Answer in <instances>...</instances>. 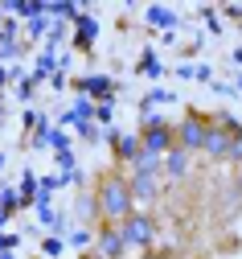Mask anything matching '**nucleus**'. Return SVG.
<instances>
[{"instance_id":"4468645a","label":"nucleus","mask_w":242,"mask_h":259,"mask_svg":"<svg viewBox=\"0 0 242 259\" xmlns=\"http://www.w3.org/2000/svg\"><path fill=\"white\" fill-rule=\"evenodd\" d=\"M5 13L21 17V21H33V17H41V13H45V5H41V0H9Z\"/></svg>"},{"instance_id":"20e7f679","label":"nucleus","mask_w":242,"mask_h":259,"mask_svg":"<svg viewBox=\"0 0 242 259\" xmlns=\"http://www.w3.org/2000/svg\"><path fill=\"white\" fill-rule=\"evenodd\" d=\"M205 123H210V115H201V111H189L177 127H172V144L185 148L189 156L201 152V140H205Z\"/></svg>"},{"instance_id":"7ed1b4c3","label":"nucleus","mask_w":242,"mask_h":259,"mask_svg":"<svg viewBox=\"0 0 242 259\" xmlns=\"http://www.w3.org/2000/svg\"><path fill=\"white\" fill-rule=\"evenodd\" d=\"M135 136H140V148H144V152H152V156H164L168 148H177V144H172V123H168V119H160V115L144 119Z\"/></svg>"},{"instance_id":"9d476101","label":"nucleus","mask_w":242,"mask_h":259,"mask_svg":"<svg viewBox=\"0 0 242 259\" xmlns=\"http://www.w3.org/2000/svg\"><path fill=\"white\" fill-rule=\"evenodd\" d=\"M189 169H193V160H189L185 148H168V152L160 156V177H168V181H185Z\"/></svg>"},{"instance_id":"a211bd4d","label":"nucleus","mask_w":242,"mask_h":259,"mask_svg":"<svg viewBox=\"0 0 242 259\" xmlns=\"http://www.w3.org/2000/svg\"><path fill=\"white\" fill-rule=\"evenodd\" d=\"M74 214H78V226H86V222L99 214V206H94V193H78V202H74Z\"/></svg>"},{"instance_id":"bb28decb","label":"nucleus","mask_w":242,"mask_h":259,"mask_svg":"<svg viewBox=\"0 0 242 259\" xmlns=\"http://www.w3.org/2000/svg\"><path fill=\"white\" fill-rule=\"evenodd\" d=\"M54 160H58V173H74V169H78V160H74V148H66V152H54Z\"/></svg>"},{"instance_id":"1a4fd4ad","label":"nucleus","mask_w":242,"mask_h":259,"mask_svg":"<svg viewBox=\"0 0 242 259\" xmlns=\"http://www.w3.org/2000/svg\"><path fill=\"white\" fill-rule=\"evenodd\" d=\"M226 148H230V132L210 115V123H205V140H201V152L210 160H226Z\"/></svg>"},{"instance_id":"4be33fe9","label":"nucleus","mask_w":242,"mask_h":259,"mask_svg":"<svg viewBox=\"0 0 242 259\" xmlns=\"http://www.w3.org/2000/svg\"><path fill=\"white\" fill-rule=\"evenodd\" d=\"M13 91H17V99H21V103H29L33 95H37V78H33V74H25L21 82H13Z\"/></svg>"},{"instance_id":"dca6fc26","label":"nucleus","mask_w":242,"mask_h":259,"mask_svg":"<svg viewBox=\"0 0 242 259\" xmlns=\"http://www.w3.org/2000/svg\"><path fill=\"white\" fill-rule=\"evenodd\" d=\"M127 169H131V173H152V177H160V156H152V152L140 148V156H135Z\"/></svg>"},{"instance_id":"423d86ee","label":"nucleus","mask_w":242,"mask_h":259,"mask_svg":"<svg viewBox=\"0 0 242 259\" xmlns=\"http://www.w3.org/2000/svg\"><path fill=\"white\" fill-rule=\"evenodd\" d=\"M127 193H131V206H135V210H148V206L160 198V177H152V173H131V177H127Z\"/></svg>"},{"instance_id":"39448f33","label":"nucleus","mask_w":242,"mask_h":259,"mask_svg":"<svg viewBox=\"0 0 242 259\" xmlns=\"http://www.w3.org/2000/svg\"><path fill=\"white\" fill-rule=\"evenodd\" d=\"M74 91L86 95L90 103H115L119 82H115L111 74H82V78H74Z\"/></svg>"},{"instance_id":"cd10ccee","label":"nucleus","mask_w":242,"mask_h":259,"mask_svg":"<svg viewBox=\"0 0 242 259\" xmlns=\"http://www.w3.org/2000/svg\"><path fill=\"white\" fill-rule=\"evenodd\" d=\"M66 243L70 247H90V231L86 226H74V231H66Z\"/></svg>"},{"instance_id":"ea45409f","label":"nucleus","mask_w":242,"mask_h":259,"mask_svg":"<svg viewBox=\"0 0 242 259\" xmlns=\"http://www.w3.org/2000/svg\"><path fill=\"white\" fill-rule=\"evenodd\" d=\"M0 119H5V99H0Z\"/></svg>"},{"instance_id":"f704fd0d","label":"nucleus","mask_w":242,"mask_h":259,"mask_svg":"<svg viewBox=\"0 0 242 259\" xmlns=\"http://www.w3.org/2000/svg\"><path fill=\"white\" fill-rule=\"evenodd\" d=\"M214 91L222 95V99H230V95H234V87H230V82H222V78H214Z\"/></svg>"},{"instance_id":"0eeeda50","label":"nucleus","mask_w":242,"mask_h":259,"mask_svg":"<svg viewBox=\"0 0 242 259\" xmlns=\"http://www.w3.org/2000/svg\"><path fill=\"white\" fill-rule=\"evenodd\" d=\"M94 255L99 259H123L127 255V243L119 235V226H99L94 231Z\"/></svg>"},{"instance_id":"412c9836","label":"nucleus","mask_w":242,"mask_h":259,"mask_svg":"<svg viewBox=\"0 0 242 259\" xmlns=\"http://www.w3.org/2000/svg\"><path fill=\"white\" fill-rule=\"evenodd\" d=\"M140 74H144V78H160V74H164L160 58H156L152 50H144V58H140Z\"/></svg>"},{"instance_id":"a19ab883","label":"nucleus","mask_w":242,"mask_h":259,"mask_svg":"<svg viewBox=\"0 0 242 259\" xmlns=\"http://www.w3.org/2000/svg\"><path fill=\"white\" fill-rule=\"evenodd\" d=\"M0 169H5V152H0Z\"/></svg>"},{"instance_id":"72a5a7b5","label":"nucleus","mask_w":242,"mask_h":259,"mask_svg":"<svg viewBox=\"0 0 242 259\" xmlns=\"http://www.w3.org/2000/svg\"><path fill=\"white\" fill-rule=\"evenodd\" d=\"M50 87H54V91H66V87H70V78H66V70H58V74L50 78Z\"/></svg>"},{"instance_id":"ddd939ff","label":"nucleus","mask_w":242,"mask_h":259,"mask_svg":"<svg viewBox=\"0 0 242 259\" xmlns=\"http://www.w3.org/2000/svg\"><path fill=\"white\" fill-rule=\"evenodd\" d=\"M144 17H148V25H156V29H164V33H172V29L181 25V17L172 13V9H164V5H152V9L144 13Z\"/></svg>"},{"instance_id":"aec40b11","label":"nucleus","mask_w":242,"mask_h":259,"mask_svg":"<svg viewBox=\"0 0 242 259\" xmlns=\"http://www.w3.org/2000/svg\"><path fill=\"white\" fill-rule=\"evenodd\" d=\"M62 251H66V239L62 235H45L41 239V259H62Z\"/></svg>"},{"instance_id":"6ab92c4d","label":"nucleus","mask_w":242,"mask_h":259,"mask_svg":"<svg viewBox=\"0 0 242 259\" xmlns=\"http://www.w3.org/2000/svg\"><path fill=\"white\" fill-rule=\"evenodd\" d=\"M74 136L86 140V144H99V140H103V127H99L94 119H78V123H74Z\"/></svg>"},{"instance_id":"f8f14e48","label":"nucleus","mask_w":242,"mask_h":259,"mask_svg":"<svg viewBox=\"0 0 242 259\" xmlns=\"http://www.w3.org/2000/svg\"><path fill=\"white\" fill-rule=\"evenodd\" d=\"M33 202H37V173L25 169V173H21V181H17V206H21V210H29Z\"/></svg>"},{"instance_id":"6e6552de","label":"nucleus","mask_w":242,"mask_h":259,"mask_svg":"<svg viewBox=\"0 0 242 259\" xmlns=\"http://www.w3.org/2000/svg\"><path fill=\"white\" fill-rule=\"evenodd\" d=\"M21 54H25V46H21V21L5 17V21H0V62H13Z\"/></svg>"},{"instance_id":"393cba45","label":"nucleus","mask_w":242,"mask_h":259,"mask_svg":"<svg viewBox=\"0 0 242 259\" xmlns=\"http://www.w3.org/2000/svg\"><path fill=\"white\" fill-rule=\"evenodd\" d=\"M226 160H230V165H238V169H242V127H238V132L230 136V148H226Z\"/></svg>"},{"instance_id":"e433bc0d","label":"nucleus","mask_w":242,"mask_h":259,"mask_svg":"<svg viewBox=\"0 0 242 259\" xmlns=\"http://www.w3.org/2000/svg\"><path fill=\"white\" fill-rule=\"evenodd\" d=\"M234 62H238V66H242V46H238V50H234Z\"/></svg>"},{"instance_id":"9b49d317","label":"nucleus","mask_w":242,"mask_h":259,"mask_svg":"<svg viewBox=\"0 0 242 259\" xmlns=\"http://www.w3.org/2000/svg\"><path fill=\"white\" fill-rule=\"evenodd\" d=\"M94 41H99V21L90 13H78V21H74V46L78 50H90Z\"/></svg>"},{"instance_id":"79ce46f5","label":"nucleus","mask_w":242,"mask_h":259,"mask_svg":"<svg viewBox=\"0 0 242 259\" xmlns=\"http://www.w3.org/2000/svg\"><path fill=\"white\" fill-rule=\"evenodd\" d=\"M238 13H242V5H238Z\"/></svg>"},{"instance_id":"f257e3e1","label":"nucleus","mask_w":242,"mask_h":259,"mask_svg":"<svg viewBox=\"0 0 242 259\" xmlns=\"http://www.w3.org/2000/svg\"><path fill=\"white\" fill-rule=\"evenodd\" d=\"M94 206H99V218L103 226H119L135 206H131V193H127V177L119 169H107L99 177V189H94Z\"/></svg>"},{"instance_id":"c85d7f7f","label":"nucleus","mask_w":242,"mask_h":259,"mask_svg":"<svg viewBox=\"0 0 242 259\" xmlns=\"http://www.w3.org/2000/svg\"><path fill=\"white\" fill-rule=\"evenodd\" d=\"M50 148H54V152H66V148H70V132L54 127V136H50Z\"/></svg>"},{"instance_id":"5701e85b","label":"nucleus","mask_w":242,"mask_h":259,"mask_svg":"<svg viewBox=\"0 0 242 259\" xmlns=\"http://www.w3.org/2000/svg\"><path fill=\"white\" fill-rule=\"evenodd\" d=\"M0 210L5 214H17L21 206H17V185H0Z\"/></svg>"},{"instance_id":"4c0bfd02","label":"nucleus","mask_w":242,"mask_h":259,"mask_svg":"<svg viewBox=\"0 0 242 259\" xmlns=\"http://www.w3.org/2000/svg\"><path fill=\"white\" fill-rule=\"evenodd\" d=\"M0 259H17V255H13V251H5V255H0Z\"/></svg>"},{"instance_id":"2eb2a0df","label":"nucleus","mask_w":242,"mask_h":259,"mask_svg":"<svg viewBox=\"0 0 242 259\" xmlns=\"http://www.w3.org/2000/svg\"><path fill=\"white\" fill-rule=\"evenodd\" d=\"M54 74H58V54L41 46V54H37V66H33V78L41 82V78H54Z\"/></svg>"},{"instance_id":"7c9ffc66","label":"nucleus","mask_w":242,"mask_h":259,"mask_svg":"<svg viewBox=\"0 0 242 259\" xmlns=\"http://www.w3.org/2000/svg\"><path fill=\"white\" fill-rule=\"evenodd\" d=\"M21 243V235H13V231H0V255H5V251H13Z\"/></svg>"},{"instance_id":"b1692460","label":"nucleus","mask_w":242,"mask_h":259,"mask_svg":"<svg viewBox=\"0 0 242 259\" xmlns=\"http://www.w3.org/2000/svg\"><path fill=\"white\" fill-rule=\"evenodd\" d=\"M70 115H74V123H78V119H94V103L86 99V95H78L74 107H70Z\"/></svg>"},{"instance_id":"473e14b6","label":"nucleus","mask_w":242,"mask_h":259,"mask_svg":"<svg viewBox=\"0 0 242 259\" xmlns=\"http://www.w3.org/2000/svg\"><path fill=\"white\" fill-rule=\"evenodd\" d=\"M201 17H205V25H210V33H222V21H218V13H214V9H205Z\"/></svg>"},{"instance_id":"c756f323","label":"nucleus","mask_w":242,"mask_h":259,"mask_svg":"<svg viewBox=\"0 0 242 259\" xmlns=\"http://www.w3.org/2000/svg\"><path fill=\"white\" fill-rule=\"evenodd\" d=\"M41 123V111H33V107H25V115H21V127L25 132H33V127Z\"/></svg>"},{"instance_id":"f03ea898","label":"nucleus","mask_w":242,"mask_h":259,"mask_svg":"<svg viewBox=\"0 0 242 259\" xmlns=\"http://www.w3.org/2000/svg\"><path fill=\"white\" fill-rule=\"evenodd\" d=\"M119 235H123L127 251H148V247L156 243V235H160L156 214H148V210H131V214L119 222Z\"/></svg>"},{"instance_id":"2f4dec72","label":"nucleus","mask_w":242,"mask_h":259,"mask_svg":"<svg viewBox=\"0 0 242 259\" xmlns=\"http://www.w3.org/2000/svg\"><path fill=\"white\" fill-rule=\"evenodd\" d=\"M193 78H197V82H214V66H205V62L193 66Z\"/></svg>"},{"instance_id":"a878e982","label":"nucleus","mask_w":242,"mask_h":259,"mask_svg":"<svg viewBox=\"0 0 242 259\" xmlns=\"http://www.w3.org/2000/svg\"><path fill=\"white\" fill-rule=\"evenodd\" d=\"M111 119H115V103H94V123L99 127H111Z\"/></svg>"},{"instance_id":"58836bf2","label":"nucleus","mask_w":242,"mask_h":259,"mask_svg":"<svg viewBox=\"0 0 242 259\" xmlns=\"http://www.w3.org/2000/svg\"><path fill=\"white\" fill-rule=\"evenodd\" d=\"M234 91H242V74H238V82H234Z\"/></svg>"},{"instance_id":"c9c22d12","label":"nucleus","mask_w":242,"mask_h":259,"mask_svg":"<svg viewBox=\"0 0 242 259\" xmlns=\"http://www.w3.org/2000/svg\"><path fill=\"white\" fill-rule=\"evenodd\" d=\"M13 82V74H9V66H0V87H9Z\"/></svg>"},{"instance_id":"f3484780","label":"nucleus","mask_w":242,"mask_h":259,"mask_svg":"<svg viewBox=\"0 0 242 259\" xmlns=\"http://www.w3.org/2000/svg\"><path fill=\"white\" fill-rule=\"evenodd\" d=\"M45 33H50V17L45 13L33 17V21H25V41H45Z\"/></svg>"}]
</instances>
